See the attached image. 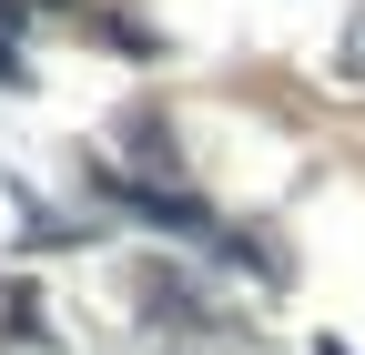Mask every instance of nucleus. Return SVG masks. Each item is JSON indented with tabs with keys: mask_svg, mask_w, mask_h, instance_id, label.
<instances>
[{
	"mask_svg": "<svg viewBox=\"0 0 365 355\" xmlns=\"http://www.w3.org/2000/svg\"><path fill=\"white\" fill-rule=\"evenodd\" d=\"M335 71H345V81H365V11H355V21H345V41H335Z\"/></svg>",
	"mask_w": 365,
	"mask_h": 355,
	"instance_id": "nucleus-1",
	"label": "nucleus"
},
{
	"mask_svg": "<svg viewBox=\"0 0 365 355\" xmlns=\"http://www.w3.org/2000/svg\"><path fill=\"white\" fill-rule=\"evenodd\" d=\"M0 21H21V0H0Z\"/></svg>",
	"mask_w": 365,
	"mask_h": 355,
	"instance_id": "nucleus-2",
	"label": "nucleus"
}]
</instances>
